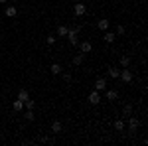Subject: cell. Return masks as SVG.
Returning <instances> with one entry per match:
<instances>
[{
  "label": "cell",
  "mask_w": 148,
  "mask_h": 146,
  "mask_svg": "<svg viewBox=\"0 0 148 146\" xmlns=\"http://www.w3.org/2000/svg\"><path fill=\"white\" fill-rule=\"evenodd\" d=\"M79 26H73V28H69V32H67V42H69V45H73V47H77L79 45V38H77V34H79Z\"/></svg>",
  "instance_id": "1"
},
{
  "label": "cell",
  "mask_w": 148,
  "mask_h": 146,
  "mask_svg": "<svg viewBox=\"0 0 148 146\" xmlns=\"http://www.w3.org/2000/svg\"><path fill=\"white\" fill-rule=\"evenodd\" d=\"M119 79H121L123 83H130V81L134 79V75H132V71H130V69L123 67V69H121V75H119Z\"/></svg>",
  "instance_id": "2"
},
{
  "label": "cell",
  "mask_w": 148,
  "mask_h": 146,
  "mask_svg": "<svg viewBox=\"0 0 148 146\" xmlns=\"http://www.w3.org/2000/svg\"><path fill=\"white\" fill-rule=\"evenodd\" d=\"M73 14H75V16H85V14H87V6H85L83 2H75V4H73Z\"/></svg>",
  "instance_id": "3"
},
{
  "label": "cell",
  "mask_w": 148,
  "mask_h": 146,
  "mask_svg": "<svg viewBox=\"0 0 148 146\" xmlns=\"http://www.w3.org/2000/svg\"><path fill=\"white\" fill-rule=\"evenodd\" d=\"M79 51L83 56H87V53H91L93 51V44L87 40V42H79Z\"/></svg>",
  "instance_id": "4"
},
{
  "label": "cell",
  "mask_w": 148,
  "mask_h": 146,
  "mask_svg": "<svg viewBox=\"0 0 148 146\" xmlns=\"http://www.w3.org/2000/svg\"><path fill=\"white\" fill-rule=\"evenodd\" d=\"M105 99L107 101H116L119 99V91L116 89H105Z\"/></svg>",
  "instance_id": "5"
},
{
  "label": "cell",
  "mask_w": 148,
  "mask_h": 146,
  "mask_svg": "<svg viewBox=\"0 0 148 146\" xmlns=\"http://www.w3.org/2000/svg\"><path fill=\"white\" fill-rule=\"evenodd\" d=\"M105 89H107V79H105V77H99L97 81H95V91L103 93Z\"/></svg>",
  "instance_id": "6"
},
{
  "label": "cell",
  "mask_w": 148,
  "mask_h": 146,
  "mask_svg": "<svg viewBox=\"0 0 148 146\" xmlns=\"http://www.w3.org/2000/svg\"><path fill=\"white\" fill-rule=\"evenodd\" d=\"M89 103H91V105H99V103H101V93H99V91H91V93H89Z\"/></svg>",
  "instance_id": "7"
},
{
  "label": "cell",
  "mask_w": 148,
  "mask_h": 146,
  "mask_svg": "<svg viewBox=\"0 0 148 146\" xmlns=\"http://www.w3.org/2000/svg\"><path fill=\"white\" fill-rule=\"evenodd\" d=\"M4 16L16 18V16H18V8H16V6H6V8H4Z\"/></svg>",
  "instance_id": "8"
},
{
  "label": "cell",
  "mask_w": 148,
  "mask_h": 146,
  "mask_svg": "<svg viewBox=\"0 0 148 146\" xmlns=\"http://www.w3.org/2000/svg\"><path fill=\"white\" fill-rule=\"evenodd\" d=\"M109 20H107V18H101V20H99V22H97V28H99V30H101V32H107V30H109Z\"/></svg>",
  "instance_id": "9"
},
{
  "label": "cell",
  "mask_w": 148,
  "mask_h": 146,
  "mask_svg": "<svg viewBox=\"0 0 148 146\" xmlns=\"http://www.w3.org/2000/svg\"><path fill=\"white\" fill-rule=\"evenodd\" d=\"M128 126H130V130H136L138 126H140V121H138L136 117H128Z\"/></svg>",
  "instance_id": "10"
},
{
  "label": "cell",
  "mask_w": 148,
  "mask_h": 146,
  "mask_svg": "<svg viewBox=\"0 0 148 146\" xmlns=\"http://www.w3.org/2000/svg\"><path fill=\"white\" fill-rule=\"evenodd\" d=\"M61 128H63V126H61L59 121H53V123H51V132H53V134H59V132H61Z\"/></svg>",
  "instance_id": "11"
},
{
  "label": "cell",
  "mask_w": 148,
  "mask_h": 146,
  "mask_svg": "<svg viewBox=\"0 0 148 146\" xmlns=\"http://www.w3.org/2000/svg\"><path fill=\"white\" fill-rule=\"evenodd\" d=\"M67 32H69L67 26H57V36H59V38H65V36H67Z\"/></svg>",
  "instance_id": "12"
},
{
  "label": "cell",
  "mask_w": 148,
  "mask_h": 146,
  "mask_svg": "<svg viewBox=\"0 0 148 146\" xmlns=\"http://www.w3.org/2000/svg\"><path fill=\"white\" fill-rule=\"evenodd\" d=\"M114 40H116V36H114L113 32H109V30H107V32H105V42H107V44H113Z\"/></svg>",
  "instance_id": "13"
},
{
  "label": "cell",
  "mask_w": 148,
  "mask_h": 146,
  "mask_svg": "<svg viewBox=\"0 0 148 146\" xmlns=\"http://www.w3.org/2000/svg\"><path fill=\"white\" fill-rule=\"evenodd\" d=\"M109 75L113 79H119V75H121V69L119 67H109Z\"/></svg>",
  "instance_id": "14"
},
{
  "label": "cell",
  "mask_w": 148,
  "mask_h": 146,
  "mask_svg": "<svg viewBox=\"0 0 148 146\" xmlns=\"http://www.w3.org/2000/svg\"><path fill=\"white\" fill-rule=\"evenodd\" d=\"M119 63H121V67H128V65H130V57H128V56H123L121 59H119Z\"/></svg>",
  "instance_id": "15"
},
{
  "label": "cell",
  "mask_w": 148,
  "mask_h": 146,
  "mask_svg": "<svg viewBox=\"0 0 148 146\" xmlns=\"http://www.w3.org/2000/svg\"><path fill=\"white\" fill-rule=\"evenodd\" d=\"M83 59H85V56H83V53H77V56L73 57V61H71V63H73V65H81V63H83Z\"/></svg>",
  "instance_id": "16"
},
{
  "label": "cell",
  "mask_w": 148,
  "mask_h": 146,
  "mask_svg": "<svg viewBox=\"0 0 148 146\" xmlns=\"http://www.w3.org/2000/svg\"><path fill=\"white\" fill-rule=\"evenodd\" d=\"M49 71H51L53 75H59V73H61V65H59V63H51V67H49Z\"/></svg>",
  "instance_id": "17"
},
{
  "label": "cell",
  "mask_w": 148,
  "mask_h": 146,
  "mask_svg": "<svg viewBox=\"0 0 148 146\" xmlns=\"http://www.w3.org/2000/svg\"><path fill=\"white\" fill-rule=\"evenodd\" d=\"M12 109H14V111H22V109H24V103L20 101V99H16V101L12 103Z\"/></svg>",
  "instance_id": "18"
},
{
  "label": "cell",
  "mask_w": 148,
  "mask_h": 146,
  "mask_svg": "<svg viewBox=\"0 0 148 146\" xmlns=\"http://www.w3.org/2000/svg\"><path fill=\"white\" fill-rule=\"evenodd\" d=\"M114 128L123 132V130H125V121H123V119H119V121H114Z\"/></svg>",
  "instance_id": "19"
},
{
  "label": "cell",
  "mask_w": 148,
  "mask_h": 146,
  "mask_svg": "<svg viewBox=\"0 0 148 146\" xmlns=\"http://www.w3.org/2000/svg\"><path fill=\"white\" fill-rule=\"evenodd\" d=\"M28 97H30V95H28V91H26V89H20V93H18V99L24 103L26 99H28Z\"/></svg>",
  "instance_id": "20"
},
{
  "label": "cell",
  "mask_w": 148,
  "mask_h": 146,
  "mask_svg": "<svg viewBox=\"0 0 148 146\" xmlns=\"http://www.w3.org/2000/svg\"><path fill=\"white\" fill-rule=\"evenodd\" d=\"M34 119H36L34 111H32V109H28V111H26V121H30V123H32V121H34Z\"/></svg>",
  "instance_id": "21"
},
{
  "label": "cell",
  "mask_w": 148,
  "mask_h": 146,
  "mask_svg": "<svg viewBox=\"0 0 148 146\" xmlns=\"http://www.w3.org/2000/svg\"><path fill=\"white\" fill-rule=\"evenodd\" d=\"M24 107H26V109H32V111H34L36 103H34V101H30V97H28V99H26V101H24Z\"/></svg>",
  "instance_id": "22"
},
{
  "label": "cell",
  "mask_w": 148,
  "mask_h": 146,
  "mask_svg": "<svg viewBox=\"0 0 148 146\" xmlns=\"http://www.w3.org/2000/svg\"><path fill=\"white\" fill-rule=\"evenodd\" d=\"M123 114H125V117H130V114H132V107H130V105H126L125 109H123Z\"/></svg>",
  "instance_id": "23"
},
{
  "label": "cell",
  "mask_w": 148,
  "mask_h": 146,
  "mask_svg": "<svg viewBox=\"0 0 148 146\" xmlns=\"http://www.w3.org/2000/svg\"><path fill=\"white\" fill-rule=\"evenodd\" d=\"M46 42H47V45H53V44H56V36H53V34H51V36H47V38H46Z\"/></svg>",
  "instance_id": "24"
},
{
  "label": "cell",
  "mask_w": 148,
  "mask_h": 146,
  "mask_svg": "<svg viewBox=\"0 0 148 146\" xmlns=\"http://www.w3.org/2000/svg\"><path fill=\"white\" fill-rule=\"evenodd\" d=\"M125 32H126V28H125V26H121V24H119V26H116V34H119V36H123Z\"/></svg>",
  "instance_id": "25"
},
{
  "label": "cell",
  "mask_w": 148,
  "mask_h": 146,
  "mask_svg": "<svg viewBox=\"0 0 148 146\" xmlns=\"http://www.w3.org/2000/svg\"><path fill=\"white\" fill-rule=\"evenodd\" d=\"M63 81H67V83H69V81H71V73H63Z\"/></svg>",
  "instance_id": "26"
},
{
  "label": "cell",
  "mask_w": 148,
  "mask_h": 146,
  "mask_svg": "<svg viewBox=\"0 0 148 146\" xmlns=\"http://www.w3.org/2000/svg\"><path fill=\"white\" fill-rule=\"evenodd\" d=\"M6 2H8V0H0V4H6Z\"/></svg>",
  "instance_id": "27"
},
{
  "label": "cell",
  "mask_w": 148,
  "mask_h": 146,
  "mask_svg": "<svg viewBox=\"0 0 148 146\" xmlns=\"http://www.w3.org/2000/svg\"><path fill=\"white\" fill-rule=\"evenodd\" d=\"M140 2H142V4H144V2H146V0H140Z\"/></svg>",
  "instance_id": "28"
},
{
  "label": "cell",
  "mask_w": 148,
  "mask_h": 146,
  "mask_svg": "<svg viewBox=\"0 0 148 146\" xmlns=\"http://www.w3.org/2000/svg\"><path fill=\"white\" fill-rule=\"evenodd\" d=\"M0 20H2V16H0Z\"/></svg>",
  "instance_id": "29"
}]
</instances>
